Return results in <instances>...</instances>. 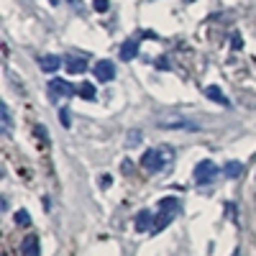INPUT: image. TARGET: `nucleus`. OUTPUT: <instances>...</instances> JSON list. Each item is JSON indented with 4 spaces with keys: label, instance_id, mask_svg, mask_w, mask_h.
<instances>
[{
    "label": "nucleus",
    "instance_id": "obj_1",
    "mask_svg": "<svg viewBox=\"0 0 256 256\" xmlns=\"http://www.w3.org/2000/svg\"><path fill=\"white\" fill-rule=\"evenodd\" d=\"M172 162H174V152L166 144L159 146V148H148V152H144V156H141V166L146 169V172H162V169H166Z\"/></svg>",
    "mask_w": 256,
    "mask_h": 256
},
{
    "label": "nucleus",
    "instance_id": "obj_2",
    "mask_svg": "<svg viewBox=\"0 0 256 256\" xmlns=\"http://www.w3.org/2000/svg\"><path fill=\"white\" fill-rule=\"evenodd\" d=\"M177 212H180V200L177 198H164L159 202V216L154 220V230L152 233H162L169 223H172L177 218Z\"/></svg>",
    "mask_w": 256,
    "mask_h": 256
},
{
    "label": "nucleus",
    "instance_id": "obj_3",
    "mask_svg": "<svg viewBox=\"0 0 256 256\" xmlns=\"http://www.w3.org/2000/svg\"><path fill=\"white\" fill-rule=\"evenodd\" d=\"M156 126L159 128H184V131H200V126L195 120H190V118H182V116H174V113H164L156 118Z\"/></svg>",
    "mask_w": 256,
    "mask_h": 256
},
{
    "label": "nucleus",
    "instance_id": "obj_4",
    "mask_svg": "<svg viewBox=\"0 0 256 256\" xmlns=\"http://www.w3.org/2000/svg\"><path fill=\"white\" fill-rule=\"evenodd\" d=\"M49 95H52V100H59V98L67 100V98L77 95V88H72L67 80H52L49 82Z\"/></svg>",
    "mask_w": 256,
    "mask_h": 256
},
{
    "label": "nucleus",
    "instance_id": "obj_5",
    "mask_svg": "<svg viewBox=\"0 0 256 256\" xmlns=\"http://www.w3.org/2000/svg\"><path fill=\"white\" fill-rule=\"evenodd\" d=\"M216 177H218V166L212 162H200L195 166V182L198 184H210Z\"/></svg>",
    "mask_w": 256,
    "mask_h": 256
},
{
    "label": "nucleus",
    "instance_id": "obj_6",
    "mask_svg": "<svg viewBox=\"0 0 256 256\" xmlns=\"http://www.w3.org/2000/svg\"><path fill=\"white\" fill-rule=\"evenodd\" d=\"M95 77H98L100 82H110V80L116 77V64H113L110 59H100V62L95 64Z\"/></svg>",
    "mask_w": 256,
    "mask_h": 256
},
{
    "label": "nucleus",
    "instance_id": "obj_7",
    "mask_svg": "<svg viewBox=\"0 0 256 256\" xmlns=\"http://www.w3.org/2000/svg\"><path fill=\"white\" fill-rule=\"evenodd\" d=\"M154 212L152 210H141L138 216H136V230L144 233V230H154Z\"/></svg>",
    "mask_w": 256,
    "mask_h": 256
},
{
    "label": "nucleus",
    "instance_id": "obj_8",
    "mask_svg": "<svg viewBox=\"0 0 256 256\" xmlns=\"http://www.w3.org/2000/svg\"><path fill=\"white\" fill-rule=\"evenodd\" d=\"M38 67L44 70V72H56L62 67V56L56 54H44V56H38Z\"/></svg>",
    "mask_w": 256,
    "mask_h": 256
},
{
    "label": "nucleus",
    "instance_id": "obj_9",
    "mask_svg": "<svg viewBox=\"0 0 256 256\" xmlns=\"http://www.w3.org/2000/svg\"><path fill=\"white\" fill-rule=\"evenodd\" d=\"M20 254H24V256H41V248H38V238L34 236V233H31V236H26V238H24V244H20Z\"/></svg>",
    "mask_w": 256,
    "mask_h": 256
},
{
    "label": "nucleus",
    "instance_id": "obj_10",
    "mask_svg": "<svg viewBox=\"0 0 256 256\" xmlns=\"http://www.w3.org/2000/svg\"><path fill=\"white\" fill-rule=\"evenodd\" d=\"M136 54H138V41H134V38H128L126 44L120 46V52H118V56H120L123 62H131V59H136Z\"/></svg>",
    "mask_w": 256,
    "mask_h": 256
},
{
    "label": "nucleus",
    "instance_id": "obj_11",
    "mask_svg": "<svg viewBox=\"0 0 256 256\" xmlns=\"http://www.w3.org/2000/svg\"><path fill=\"white\" fill-rule=\"evenodd\" d=\"M205 98H210V100H216V102L226 105V108L230 105V100H228V98L220 92V88H218V84H208V88H205Z\"/></svg>",
    "mask_w": 256,
    "mask_h": 256
},
{
    "label": "nucleus",
    "instance_id": "obj_12",
    "mask_svg": "<svg viewBox=\"0 0 256 256\" xmlns=\"http://www.w3.org/2000/svg\"><path fill=\"white\" fill-rule=\"evenodd\" d=\"M241 172H244V164H241V162H228V164L223 166V174H226L228 180H236Z\"/></svg>",
    "mask_w": 256,
    "mask_h": 256
},
{
    "label": "nucleus",
    "instance_id": "obj_13",
    "mask_svg": "<svg viewBox=\"0 0 256 256\" xmlns=\"http://www.w3.org/2000/svg\"><path fill=\"white\" fill-rule=\"evenodd\" d=\"M67 70H70L72 74H82L84 70H88V59H80V56L70 59V62H67Z\"/></svg>",
    "mask_w": 256,
    "mask_h": 256
},
{
    "label": "nucleus",
    "instance_id": "obj_14",
    "mask_svg": "<svg viewBox=\"0 0 256 256\" xmlns=\"http://www.w3.org/2000/svg\"><path fill=\"white\" fill-rule=\"evenodd\" d=\"M141 138H144V134L138 131V128L128 131V134H126V148H136V146L141 144Z\"/></svg>",
    "mask_w": 256,
    "mask_h": 256
},
{
    "label": "nucleus",
    "instance_id": "obj_15",
    "mask_svg": "<svg viewBox=\"0 0 256 256\" xmlns=\"http://www.w3.org/2000/svg\"><path fill=\"white\" fill-rule=\"evenodd\" d=\"M77 95L84 100H95V88L90 82H82V84H77Z\"/></svg>",
    "mask_w": 256,
    "mask_h": 256
},
{
    "label": "nucleus",
    "instance_id": "obj_16",
    "mask_svg": "<svg viewBox=\"0 0 256 256\" xmlns=\"http://www.w3.org/2000/svg\"><path fill=\"white\" fill-rule=\"evenodd\" d=\"M0 116H3V131L10 134V131H13V120H10V110H8V105H6V102L0 105Z\"/></svg>",
    "mask_w": 256,
    "mask_h": 256
},
{
    "label": "nucleus",
    "instance_id": "obj_17",
    "mask_svg": "<svg viewBox=\"0 0 256 256\" xmlns=\"http://www.w3.org/2000/svg\"><path fill=\"white\" fill-rule=\"evenodd\" d=\"M16 223H18V226H31V216H28L26 210H18V212H16Z\"/></svg>",
    "mask_w": 256,
    "mask_h": 256
},
{
    "label": "nucleus",
    "instance_id": "obj_18",
    "mask_svg": "<svg viewBox=\"0 0 256 256\" xmlns=\"http://www.w3.org/2000/svg\"><path fill=\"white\" fill-rule=\"evenodd\" d=\"M92 8H95L98 13H108V8H110V0H92Z\"/></svg>",
    "mask_w": 256,
    "mask_h": 256
},
{
    "label": "nucleus",
    "instance_id": "obj_19",
    "mask_svg": "<svg viewBox=\"0 0 256 256\" xmlns=\"http://www.w3.org/2000/svg\"><path fill=\"white\" fill-rule=\"evenodd\" d=\"M59 120H62L64 128H70V110H67V108H62V110H59Z\"/></svg>",
    "mask_w": 256,
    "mask_h": 256
},
{
    "label": "nucleus",
    "instance_id": "obj_20",
    "mask_svg": "<svg viewBox=\"0 0 256 256\" xmlns=\"http://www.w3.org/2000/svg\"><path fill=\"white\" fill-rule=\"evenodd\" d=\"M156 70H169V62L166 59H156Z\"/></svg>",
    "mask_w": 256,
    "mask_h": 256
},
{
    "label": "nucleus",
    "instance_id": "obj_21",
    "mask_svg": "<svg viewBox=\"0 0 256 256\" xmlns=\"http://www.w3.org/2000/svg\"><path fill=\"white\" fill-rule=\"evenodd\" d=\"M110 182H113V180H110V174H102V177H100V187H108Z\"/></svg>",
    "mask_w": 256,
    "mask_h": 256
},
{
    "label": "nucleus",
    "instance_id": "obj_22",
    "mask_svg": "<svg viewBox=\"0 0 256 256\" xmlns=\"http://www.w3.org/2000/svg\"><path fill=\"white\" fill-rule=\"evenodd\" d=\"M244 44H241V36L238 34H233V49H241Z\"/></svg>",
    "mask_w": 256,
    "mask_h": 256
},
{
    "label": "nucleus",
    "instance_id": "obj_23",
    "mask_svg": "<svg viewBox=\"0 0 256 256\" xmlns=\"http://www.w3.org/2000/svg\"><path fill=\"white\" fill-rule=\"evenodd\" d=\"M233 256H241V251H238V248H236V251H233Z\"/></svg>",
    "mask_w": 256,
    "mask_h": 256
},
{
    "label": "nucleus",
    "instance_id": "obj_24",
    "mask_svg": "<svg viewBox=\"0 0 256 256\" xmlns=\"http://www.w3.org/2000/svg\"><path fill=\"white\" fill-rule=\"evenodd\" d=\"M49 3H52V6H56V3H59V0H49Z\"/></svg>",
    "mask_w": 256,
    "mask_h": 256
},
{
    "label": "nucleus",
    "instance_id": "obj_25",
    "mask_svg": "<svg viewBox=\"0 0 256 256\" xmlns=\"http://www.w3.org/2000/svg\"><path fill=\"white\" fill-rule=\"evenodd\" d=\"M184 3H195V0H184Z\"/></svg>",
    "mask_w": 256,
    "mask_h": 256
}]
</instances>
